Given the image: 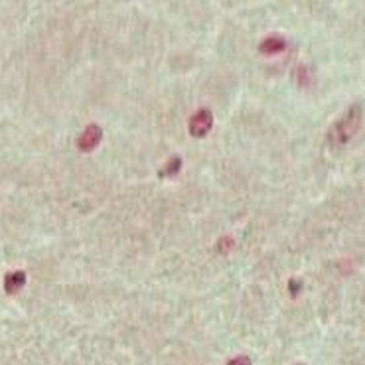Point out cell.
<instances>
[{"instance_id":"8","label":"cell","mask_w":365,"mask_h":365,"mask_svg":"<svg viewBox=\"0 0 365 365\" xmlns=\"http://www.w3.org/2000/svg\"><path fill=\"white\" fill-rule=\"evenodd\" d=\"M233 245V241H231V239H227V237H223L220 241V247H217V251H220V253H223V249H225V247H231Z\"/></svg>"},{"instance_id":"2","label":"cell","mask_w":365,"mask_h":365,"mask_svg":"<svg viewBox=\"0 0 365 365\" xmlns=\"http://www.w3.org/2000/svg\"><path fill=\"white\" fill-rule=\"evenodd\" d=\"M213 127V115L210 109H200L192 115V119L187 123V130L194 138H204L210 135Z\"/></svg>"},{"instance_id":"9","label":"cell","mask_w":365,"mask_h":365,"mask_svg":"<svg viewBox=\"0 0 365 365\" xmlns=\"http://www.w3.org/2000/svg\"><path fill=\"white\" fill-rule=\"evenodd\" d=\"M292 365H306V364H292Z\"/></svg>"},{"instance_id":"4","label":"cell","mask_w":365,"mask_h":365,"mask_svg":"<svg viewBox=\"0 0 365 365\" xmlns=\"http://www.w3.org/2000/svg\"><path fill=\"white\" fill-rule=\"evenodd\" d=\"M259 50L264 56H274V53H280V51L287 50V40L282 36H267L263 42L259 43Z\"/></svg>"},{"instance_id":"5","label":"cell","mask_w":365,"mask_h":365,"mask_svg":"<svg viewBox=\"0 0 365 365\" xmlns=\"http://www.w3.org/2000/svg\"><path fill=\"white\" fill-rule=\"evenodd\" d=\"M26 284V272L24 271H12L4 277V290L9 294H14Z\"/></svg>"},{"instance_id":"1","label":"cell","mask_w":365,"mask_h":365,"mask_svg":"<svg viewBox=\"0 0 365 365\" xmlns=\"http://www.w3.org/2000/svg\"><path fill=\"white\" fill-rule=\"evenodd\" d=\"M361 120H364V109H361V105L356 103L349 109L344 110L340 119L328 128V135H326L328 145L331 148H344L357 135V130L361 127Z\"/></svg>"},{"instance_id":"3","label":"cell","mask_w":365,"mask_h":365,"mask_svg":"<svg viewBox=\"0 0 365 365\" xmlns=\"http://www.w3.org/2000/svg\"><path fill=\"white\" fill-rule=\"evenodd\" d=\"M103 140V128L97 123H91L89 127L83 128V133L77 138V146L81 153H93Z\"/></svg>"},{"instance_id":"7","label":"cell","mask_w":365,"mask_h":365,"mask_svg":"<svg viewBox=\"0 0 365 365\" xmlns=\"http://www.w3.org/2000/svg\"><path fill=\"white\" fill-rule=\"evenodd\" d=\"M225 365H253L251 364V359L247 356H237V357H233L231 361H227Z\"/></svg>"},{"instance_id":"6","label":"cell","mask_w":365,"mask_h":365,"mask_svg":"<svg viewBox=\"0 0 365 365\" xmlns=\"http://www.w3.org/2000/svg\"><path fill=\"white\" fill-rule=\"evenodd\" d=\"M180 168H182V158H180V156H174V158H170V160L166 162V166L160 170V178H164L166 174H168V176H176L180 172Z\"/></svg>"}]
</instances>
